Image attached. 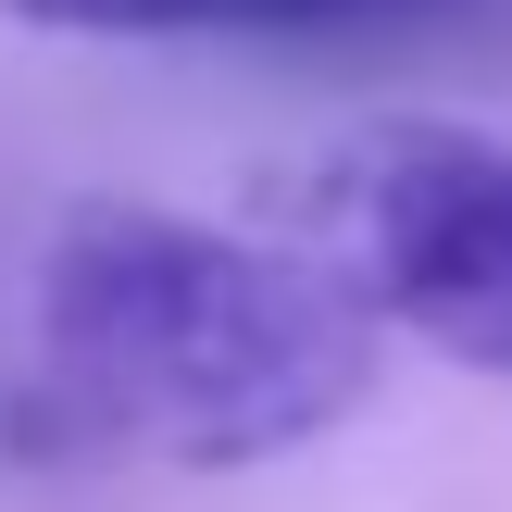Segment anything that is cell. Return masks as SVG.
<instances>
[{
  "label": "cell",
  "instance_id": "3",
  "mask_svg": "<svg viewBox=\"0 0 512 512\" xmlns=\"http://www.w3.org/2000/svg\"><path fill=\"white\" fill-rule=\"evenodd\" d=\"M63 38H150V50H288V63H363L512 25V0H0Z\"/></svg>",
  "mask_w": 512,
  "mask_h": 512
},
{
  "label": "cell",
  "instance_id": "1",
  "mask_svg": "<svg viewBox=\"0 0 512 512\" xmlns=\"http://www.w3.org/2000/svg\"><path fill=\"white\" fill-rule=\"evenodd\" d=\"M375 388V313L313 250L163 213L75 200L38 250L13 425L50 450L238 475L350 425Z\"/></svg>",
  "mask_w": 512,
  "mask_h": 512
},
{
  "label": "cell",
  "instance_id": "2",
  "mask_svg": "<svg viewBox=\"0 0 512 512\" xmlns=\"http://www.w3.org/2000/svg\"><path fill=\"white\" fill-rule=\"evenodd\" d=\"M325 275L375 325L512 375V138L475 125H388L313 175Z\"/></svg>",
  "mask_w": 512,
  "mask_h": 512
}]
</instances>
